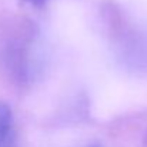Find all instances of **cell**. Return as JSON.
<instances>
[{
  "mask_svg": "<svg viewBox=\"0 0 147 147\" xmlns=\"http://www.w3.org/2000/svg\"><path fill=\"white\" fill-rule=\"evenodd\" d=\"M104 19L117 61L136 76H147V23L130 22L117 6H106Z\"/></svg>",
  "mask_w": 147,
  "mask_h": 147,
  "instance_id": "cell-1",
  "label": "cell"
},
{
  "mask_svg": "<svg viewBox=\"0 0 147 147\" xmlns=\"http://www.w3.org/2000/svg\"><path fill=\"white\" fill-rule=\"evenodd\" d=\"M34 29L22 24L14 33H10L4 49L3 61L10 76L19 82H27L34 73Z\"/></svg>",
  "mask_w": 147,
  "mask_h": 147,
  "instance_id": "cell-2",
  "label": "cell"
},
{
  "mask_svg": "<svg viewBox=\"0 0 147 147\" xmlns=\"http://www.w3.org/2000/svg\"><path fill=\"white\" fill-rule=\"evenodd\" d=\"M13 113L6 101L0 100V147H11Z\"/></svg>",
  "mask_w": 147,
  "mask_h": 147,
  "instance_id": "cell-3",
  "label": "cell"
},
{
  "mask_svg": "<svg viewBox=\"0 0 147 147\" xmlns=\"http://www.w3.org/2000/svg\"><path fill=\"white\" fill-rule=\"evenodd\" d=\"M27 3H30V4H33V6H42V4H45L47 0H26Z\"/></svg>",
  "mask_w": 147,
  "mask_h": 147,
  "instance_id": "cell-4",
  "label": "cell"
},
{
  "mask_svg": "<svg viewBox=\"0 0 147 147\" xmlns=\"http://www.w3.org/2000/svg\"><path fill=\"white\" fill-rule=\"evenodd\" d=\"M86 147H101L98 143H90V144H87Z\"/></svg>",
  "mask_w": 147,
  "mask_h": 147,
  "instance_id": "cell-5",
  "label": "cell"
},
{
  "mask_svg": "<svg viewBox=\"0 0 147 147\" xmlns=\"http://www.w3.org/2000/svg\"><path fill=\"white\" fill-rule=\"evenodd\" d=\"M143 147H147V131H146V136H144V140H143Z\"/></svg>",
  "mask_w": 147,
  "mask_h": 147,
  "instance_id": "cell-6",
  "label": "cell"
}]
</instances>
